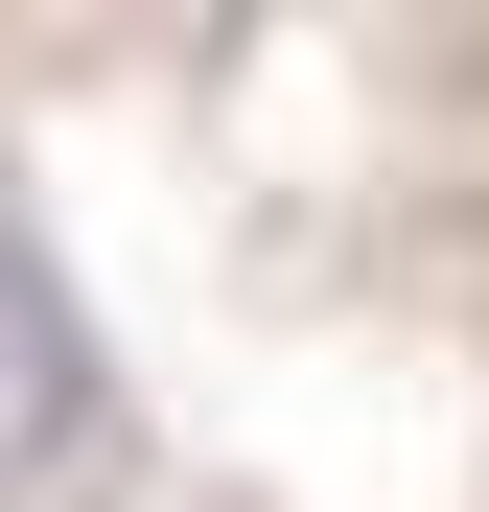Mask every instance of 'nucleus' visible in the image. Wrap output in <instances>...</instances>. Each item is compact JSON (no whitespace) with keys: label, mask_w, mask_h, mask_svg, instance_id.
<instances>
[{"label":"nucleus","mask_w":489,"mask_h":512,"mask_svg":"<svg viewBox=\"0 0 489 512\" xmlns=\"http://www.w3.org/2000/svg\"><path fill=\"white\" fill-rule=\"evenodd\" d=\"M94 443H117V350H94V303H70V256L0 210V512L94 489Z\"/></svg>","instance_id":"1"}]
</instances>
